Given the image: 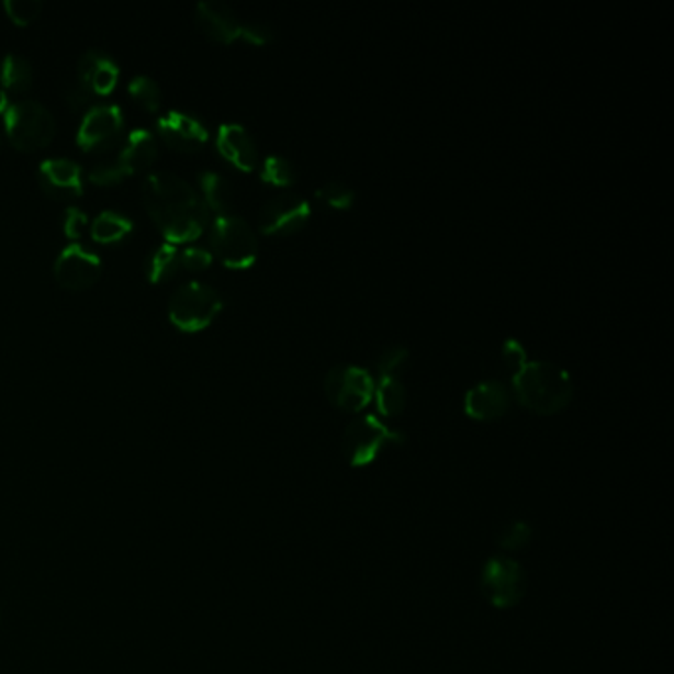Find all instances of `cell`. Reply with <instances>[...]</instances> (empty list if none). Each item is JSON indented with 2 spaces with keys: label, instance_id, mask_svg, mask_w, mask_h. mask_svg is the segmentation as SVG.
<instances>
[{
  "label": "cell",
  "instance_id": "obj_22",
  "mask_svg": "<svg viewBox=\"0 0 674 674\" xmlns=\"http://www.w3.org/2000/svg\"><path fill=\"white\" fill-rule=\"evenodd\" d=\"M131 229H133L131 218L113 210H103L91 224V236L101 244H111V241H120L125 238Z\"/></svg>",
  "mask_w": 674,
  "mask_h": 674
},
{
  "label": "cell",
  "instance_id": "obj_8",
  "mask_svg": "<svg viewBox=\"0 0 674 674\" xmlns=\"http://www.w3.org/2000/svg\"><path fill=\"white\" fill-rule=\"evenodd\" d=\"M377 380L367 368L352 364L333 367L325 377V394L345 412H362L374 397Z\"/></svg>",
  "mask_w": 674,
  "mask_h": 674
},
{
  "label": "cell",
  "instance_id": "obj_25",
  "mask_svg": "<svg viewBox=\"0 0 674 674\" xmlns=\"http://www.w3.org/2000/svg\"><path fill=\"white\" fill-rule=\"evenodd\" d=\"M295 169L285 157L269 155L261 165V180H266L273 187H291L295 182Z\"/></svg>",
  "mask_w": 674,
  "mask_h": 674
},
{
  "label": "cell",
  "instance_id": "obj_21",
  "mask_svg": "<svg viewBox=\"0 0 674 674\" xmlns=\"http://www.w3.org/2000/svg\"><path fill=\"white\" fill-rule=\"evenodd\" d=\"M372 402L382 416H400L406 407V386L400 378H378Z\"/></svg>",
  "mask_w": 674,
  "mask_h": 674
},
{
  "label": "cell",
  "instance_id": "obj_34",
  "mask_svg": "<svg viewBox=\"0 0 674 674\" xmlns=\"http://www.w3.org/2000/svg\"><path fill=\"white\" fill-rule=\"evenodd\" d=\"M241 41L249 42L254 46H266L273 41V31L263 22H244Z\"/></svg>",
  "mask_w": 674,
  "mask_h": 674
},
{
  "label": "cell",
  "instance_id": "obj_14",
  "mask_svg": "<svg viewBox=\"0 0 674 674\" xmlns=\"http://www.w3.org/2000/svg\"><path fill=\"white\" fill-rule=\"evenodd\" d=\"M196 24L209 38L220 44H232L241 38L244 22L236 11L222 0H202L196 4Z\"/></svg>",
  "mask_w": 674,
  "mask_h": 674
},
{
  "label": "cell",
  "instance_id": "obj_5",
  "mask_svg": "<svg viewBox=\"0 0 674 674\" xmlns=\"http://www.w3.org/2000/svg\"><path fill=\"white\" fill-rule=\"evenodd\" d=\"M400 443H404V436L370 414L352 419L342 436V451L352 467L370 465L386 447Z\"/></svg>",
  "mask_w": 674,
  "mask_h": 674
},
{
  "label": "cell",
  "instance_id": "obj_23",
  "mask_svg": "<svg viewBox=\"0 0 674 674\" xmlns=\"http://www.w3.org/2000/svg\"><path fill=\"white\" fill-rule=\"evenodd\" d=\"M180 271V249L175 244H162L155 249L149 261L150 281H165Z\"/></svg>",
  "mask_w": 674,
  "mask_h": 674
},
{
  "label": "cell",
  "instance_id": "obj_28",
  "mask_svg": "<svg viewBox=\"0 0 674 674\" xmlns=\"http://www.w3.org/2000/svg\"><path fill=\"white\" fill-rule=\"evenodd\" d=\"M409 352L402 345L387 347L378 358V378H400L402 370L406 368Z\"/></svg>",
  "mask_w": 674,
  "mask_h": 674
},
{
  "label": "cell",
  "instance_id": "obj_16",
  "mask_svg": "<svg viewBox=\"0 0 674 674\" xmlns=\"http://www.w3.org/2000/svg\"><path fill=\"white\" fill-rule=\"evenodd\" d=\"M218 150L224 159L229 160L236 169H256L259 162V150L256 139L251 137L244 125L239 123H224L220 125L218 139H216Z\"/></svg>",
  "mask_w": 674,
  "mask_h": 674
},
{
  "label": "cell",
  "instance_id": "obj_18",
  "mask_svg": "<svg viewBox=\"0 0 674 674\" xmlns=\"http://www.w3.org/2000/svg\"><path fill=\"white\" fill-rule=\"evenodd\" d=\"M159 155V141L147 130H133L120 150V159L130 175L147 169Z\"/></svg>",
  "mask_w": 674,
  "mask_h": 674
},
{
  "label": "cell",
  "instance_id": "obj_10",
  "mask_svg": "<svg viewBox=\"0 0 674 674\" xmlns=\"http://www.w3.org/2000/svg\"><path fill=\"white\" fill-rule=\"evenodd\" d=\"M125 130V120L120 105H93L86 111L78 130V145L80 149L105 153L120 145Z\"/></svg>",
  "mask_w": 674,
  "mask_h": 674
},
{
  "label": "cell",
  "instance_id": "obj_35",
  "mask_svg": "<svg viewBox=\"0 0 674 674\" xmlns=\"http://www.w3.org/2000/svg\"><path fill=\"white\" fill-rule=\"evenodd\" d=\"M86 222H88V214L81 212L80 209H76V206H70V209L66 210V216H64V232H66V236L71 239L80 238Z\"/></svg>",
  "mask_w": 674,
  "mask_h": 674
},
{
  "label": "cell",
  "instance_id": "obj_9",
  "mask_svg": "<svg viewBox=\"0 0 674 674\" xmlns=\"http://www.w3.org/2000/svg\"><path fill=\"white\" fill-rule=\"evenodd\" d=\"M311 204L297 192H279L259 210V228L268 236H289L307 226Z\"/></svg>",
  "mask_w": 674,
  "mask_h": 674
},
{
  "label": "cell",
  "instance_id": "obj_7",
  "mask_svg": "<svg viewBox=\"0 0 674 674\" xmlns=\"http://www.w3.org/2000/svg\"><path fill=\"white\" fill-rule=\"evenodd\" d=\"M528 587L523 565L506 558H491L481 572V592L496 609H510L523 602Z\"/></svg>",
  "mask_w": 674,
  "mask_h": 674
},
{
  "label": "cell",
  "instance_id": "obj_11",
  "mask_svg": "<svg viewBox=\"0 0 674 674\" xmlns=\"http://www.w3.org/2000/svg\"><path fill=\"white\" fill-rule=\"evenodd\" d=\"M54 273L64 288H91L101 276V259L83 244H70L60 251L54 263Z\"/></svg>",
  "mask_w": 674,
  "mask_h": 674
},
{
  "label": "cell",
  "instance_id": "obj_4",
  "mask_svg": "<svg viewBox=\"0 0 674 674\" xmlns=\"http://www.w3.org/2000/svg\"><path fill=\"white\" fill-rule=\"evenodd\" d=\"M222 307L224 301L216 289L202 281H189L172 293L169 317L172 325L187 333H196L209 327Z\"/></svg>",
  "mask_w": 674,
  "mask_h": 674
},
{
  "label": "cell",
  "instance_id": "obj_2",
  "mask_svg": "<svg viewBox=\"0 0 674 674\" xmlns=\"http://www.w3.org/2000/svg\"><path fill=\"white\" fill-rule=\"evenodd\" d=\"M513 392L526 409L554 416L572 402L574 384L564 368L554 362L528 360L513 377Z\"/></svg>",
  "mask_w": 674,
  "mask_h": 674
},
{
  "label": "cell",
  "instance_id": "obj_27",
  "mask_svg": "<svg viewBox=\"0 0 674 674\" xmlns=\"http://www.w3.org/2000/svg\"><path fill=\"white\" fill-rule=\"evenodd\" d=\"M532 540V526L525 520H515L506 525L496 538V544L505 552H516L523 550Z\"/></svg>",
  "mask_w": 674,
  "mask_h": 674
},
{
  "label": "cell",
  "instance_id": "obj_17",
  "mask_svg": "<svg viewBox=\"0 0 674 674\" xmlns=\"http://www.w3.org/2000/svg\"><path fill=\"white\" fill-rule=\"evenodd\" d=\"M117 61L105 52L88 50L80 58L76 78L83 81L96 96H108L120 80Z\"/></svg>",
  "mask_w": 674,
  "mask_h": 674
},
{
  "label": "cell",
  "instance_id": "obj_19",
  "mask_svg": "<svg viewBox=\"0 0 674 674\" xmlns=\"http://www.w3.org/2000/svg\"><path fill=\"white\" fill-rule=\"evenodd\" d=\"M34 83V70L31 61L21 54H7L0 66V86L4 91L26 93Z\"/></svg>",
  "mask_w": 674,
  "mask_h": 674
},
{
  "label": "cell",
  "instance_id": "obj_30",
  "mask_svg": "<svg viewBox=\"0 0 674 674\" xmlns=\"http://www.w3.org/2000/svg\"><path fill=\"white\" fill-rule=\"evenodd\" d=\"M4 11L16 24H31L41 16V0H4Z\"/></svg>",
  "mask_w": 674,
  "mask_h": 674
},
{
  "label": "cell",
  "instance_id": "obj_6",
  "mask_svg": "<svg viewBox=\"0 0 674 674\" xmlns=\"http://www.w3.org/2000/svg\"><path fill=\"white\" fill-rule=\"evenodd\" d=\"M7 133L21 150L44 149L56 135V120L41 101L22 100L7 108Z\"/></svg>",
  "mask_w": 674,
  "mask_h": 674
},
{
  "label": "cell",
  "instance_id": "obj_33",
  "mask_svg": "<svg viewBox=\"0 0 674 674\" xmlns=\"http://www.w3.org/2000/svg\"><path fill=\"white\" fill-rule=\"evenodd\" d=\"M96 100V93L83 83V81L74 78L68 90H66V101L71 110H86Z\"/></svg>",
  "mask_w": 674,
  "mask_h": 674
},
{
  "label": "cell",
  "instance_id": "obj_12",
  "mask_svg": "<svg viewBox=\"0 0 674 674\" xmlns=\"http://www.w3.org/2000/svg\"><path fill=\"white\" fill-rule=\"evenodd\" d=\"M513 404V392L498 380H483L463 400L467 416L476 422H493L505 416Z\"/></svg>",
  "mask_w": 674,
  "mask_h": 674
},
{
  "label": "cell",
  "instance_id": "obj_1",
  "mask_svg": "<svg viewBox=\"0 0 674 674\" xmlns=\"http://www.w3.org/2000/svg\"><path fill=\"white\" fill-rule=\"evenodd\" d=\"M143 199L150 218L170 244L199 238L209 226V206L189 180L175 172H150L143 182Z\"/></svg>",
  "mask_w": 674,
  "mask_h": 674
},
{
  "label": "cell",
  "instance_id": "obj_24",
  "mask_svg": "<svg viewBox=\"0 0 674 674\" xmlns=\"http://www.w3.org/2000/svg\"><path fill=\"white\" fill-rule=\"evenodd\" d=\"M130 93L143 110L157 111L162 103L160 86L149 76H135L130 83Z\"/></svg>",
  "mask_w": 674,
  "mask_h": 674
},
{
  "label": "cell",
  "instance_id": "obj_3",
  "mask_svg": "<svg viewBox=\"0 0 674 674\" xmlns=\"http://www.w3.org/2000/svg\"><path fill=\"white\" fill-rule=\"evenodd\" d=\"M212 254L218 256L224 266L246 269L258 259L259 241L256 229L248 220L238 214H222L210 228Z\"/></svg>",
  "mask_w": 674,
  "mask_h": 674
},
{
  "label": "cell",
  "instance_id": "obj_36",
  "mask_svg": "<svg viewBox=\"0 0 674 674\" xmlns=\"http://www.w3.org/2000/svg\"><path fill=\"white\" fill-rule=\"evenodd\" d=\"M7 108H9V100H7V91H4V88L0 86V113H2V111H7Z\"/></svg>",
  "mask_w": 674,
  "mask_h": 674
},
{
  "label": "cell",
  "instance_id": "obj_31",
  "mask_svg": "<svg viewBox=\"0 0 674 674\" xmlns=\"http://www.w3.org/2000/svg\"><path fill=\"white\" fill-rule=\"evenodd\" d=\"M503 362H505L506 370L510 372V377H515L516 372L528 362L526 348L516 338H508L503 345Z\"/></svg>",
  "mask_w": 674,
  "mask_h": 674
},
{
  "label": "cell",
  "instance_id": "obj_32",
  "mask_svg": "<svg viewBox=\"0 0 674 674\" xmlns=\"http://www.w3.org/2000/svg\"><path fill=\"white\" fill-rule=\"evenodd\" d=\"M210 263H212V251L210 249L192 246V248L180 251V269L202 271V269L209 268Z\"/></svg>",
  "mask_w": 674,
  "mask_h": 674
},
{
  "label": "cell",
  "instance_id": "obj_29",
  "mask_svg": "<svg viewBox=\"0 0 674 674\" xmlns=\"http://www.w3.org/2000/svg\"><path fill=\"white\" fill-rule=\"evenodd\" d=\"M130 177L127 169L123 167L120 155L117 157H110V159L100 160L96 162L90 170V180L101 187H108V184H117L120 180Z\"/></svg>",
  "mask_w": 674,
  "mask_h": 674
},
{
  "label": "cell",
  "instance_id": "obj_15",
  "mask_svg": "<svg viewBox=\"0 0 674 674\" xmlns=\"http://www.w3.org/2000/svg\"><path fill=\"white\" fill-rule=\"evenodd\" d=\"M38 180L44 192L52 199L74 200L83 194L81 167L76 160H44L38 169Z\"/></svg>",
  "mask_w": 674,
  "mask_h": 674
},
{
  "label": "cell",
  "instance_id": "obj_20",
  "mask_svg": "<svg viewBox=\"0 0 674 674\" xmlns=\"http://www.w3.org/2000/svg\"><path fill=\"white\" fill-rule=\"evenodd\" d=\"M200 187H202V200L210 210H214L218 216L229 214L234 204V192L228 179H224L218 172L206 170L200 175Z\"/></svg>",
  "mask_w": 674,
  "mask_h": 674
},
{
  "label": "cell",
  "instance_id": "obj_13",
  "mask_svg": "<svg viewBox=\"0 0 674 674\" xmlns=\"http://www.w3.org/2000/svg\"><path fill=\"white\" fill-rule=\"evenodd\" d=\"M157 127L162 141L180 153L202 149L210 137L209 130L204 127L202 121L182 111H169L157 121Z\"/></svg>",
  "mask_w": 674,
  "mask_h": 674
},
{
  "label": "cell",
  "instance_id": "obj_26",
  "mask_svg": "<svg viewBox=\"0 0 674 674\" xmlns=\"http://www.w3.org/2000/svg\"><path fill=\"white\" fill-rule=\"evenodd\" d=\"M315 196H317L318 202H323L328 209L335 210H348L357 199L355 190L347 184H342V182H338V180H330L327 184L318 187Z\"/></svg>",
  "mask_w": 674,
  "mask_h": 674
}]
</instances>
